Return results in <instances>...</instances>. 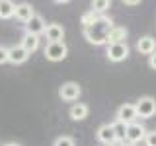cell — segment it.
<instances>
[{"instance_id":"cell-25","label":"cell","mask_w":156,"mask_h":146,"mask_svg":"<svg viewBox=\"0 0 156 146\" xmlns=\"http://www.w3.org/2000/svg\"><path fill=\"white\" fill-rule=\"evenodd\" d=\"M123 4L125 6H139L140 0H123Z\"/></svg>"},{"instance_id":"cell-4","label":"cell","mask_w":156,"mask_h":146,"mask_svg":"<svg viewBox=\"0 0 156 146\" xmlns=\"http://www.w3.org/2000/svg\"><path fill=\"white\" fill-rule=\"evenodd\" d=\"M146 127L143 123H139V121H135V123H131V125H127V142L129 144H133L136 146L139 142H143L144 140V136H146Z\"/></svg>"},{"instance_id":"cell-19","label":"cell","mask_w":156,"mask_h":146,"mask_svg":"<svg viewBox=\"0 0 156 146\" xmlns=\"http://www.w3.org/2000/svg\"><path fill=\"white\" fill-rule=\"evenodd\" d=\"M90 6H92L90 8L92 12H96V14H100V16H101V12H105L107 8H111V2H109V0H94Z\"/></svg>"},{"instance_id":"cell-7","label":"cell","mask_w":156,"mask_h":146,"mask_svg":"<svg viewBox=\"0 0 156 146\" xmlns=\"http://www.w3.org/2000/svg\"><path fill=\"white\" fill-rule=\"evenodd\" d=\"M117 121H121V123H125V125H131V123H135L136 121V109H135V103H123V105H119V109H117Z\"/></svg>"},{"instance_id":"cell-15","label":"cell","mask_w":156,"mask_h":146,"mask_svg":"<svg viewBox=\"0 0 156 146\" xmlns=\"http://www.w3.org/2000/svg\"><path fill=\"white\" fill-rule=\"evenodd\" d=\"M20 45H22L26 51L31 55V53H35L37 49H39V37L35 35H29V33H26V35L22 37V41H20Z\"/></svg>"},{"instance_id":"cell-28","label":"cell","mask_w":156,"mask_h":146,"mask_svg":"<svg viewBox=\"0 0 156 146\" xmlns=\"http://www.w3.org/2000/svg\"><path fill=\"white\" fill-rule=\"evenodd\" d=\"M127 146H133V144H127Z\"/></svg>"},{"instance_id":"cell-6","label":"cell","mask_w":156,"mask_h":146,"mask_svg":"<svg viewBox=\"0 0 156 146\" xmlns=\"http://www.w3.org/2000/svg\"><path fill=\"white\" fill-rule=\"evenodd\" d=\"M105 57L109 58L111 62H121L129 57V47L127 43H119V45H107L105 49Z\"/></svg>"},{"instance_id":"cell-8","label":"cell","mask_w":156,"mask_h":146,"mask_svg":"<svg viewBox=\"0 0 156 146\" xmlns=\"http://www.w3.org/2000/svg\"><path fill=\"white\" fill-rule=\"evenodd\" d=\"M45 29H47V23H45V19L39 16V14H35V16L26 23V33L35 35V37H39L41 33H45Z\"/></svg>"},{"instance_id":"cell-26","label":"cell","mask_w":156,"mask_h":146,"mask_svg":"<svg viewBox=\"0 0 156 146\" xmlns=\"http://www.w3.org/2000/svg\"><path fill=\"white\" fill-rule=\"evenodd\" d=\"M4 146H22V144H18V142H8V144H4Z\"/></svg>"},{"instance_id":"cell-21","label":"cell","mask_w":156,"mask_h":146,"mask_svg":"<svg viewBox=\"0 0 156 146\" xmlns=\"http://www.w3.org/2000/svg\"><path fill=\"white\" fill-rule=\"evenodd\" d=\"M53 146H74V140H72L70 136H58Z\"/></svg>"},{"instance_id":"cell-27","label":"cell","mask_w":156,"mask_h":146,"mask_svg":"<svg viewBox=\"0 0 156 146\" xmlns=\"http://www.w3.org/2000/svg\"><path fill=\"white\" fill-rule=\"evenodd\" d=\"M113 146H121V144H113Z\"/></svg>"},{"instance_id":"cell-11","label":"cell","mask_w":156,"mask_h":146,"mask_svg":"<svg viewBox=\"0 0 156 146\" xmlns=\"http://www.w3.org/2000/svg\"><path fill=\"white\" fill-rule=\"evenodd\" d=\"M14 16H16L22 23H27L29 19L35 16V10H33L31 4L22 2V4H16V14H14Z\"/></svg>"},{"instance_id":"cell-3","label":"cell","mask_w":156,"mask_h":146,"mask_svg":"<svg viewBox=\"0 0 156 146\" xmlns=\"http://www.w3.org/2000/svg\"><path fill=\"white\" fill-rule=\"evenodd\" d=\"M43 55H45V58L51 61V62H61V61H65L66 55H68V47L65 45V41L47 43L45 49H43Z\"/></svg>"},{"instance_id":"cell-2","label":"cell","mask_w":156,"mask_h":146,"mask_svg":"<svg viewBox=\"0 0 156 146\" xmlns=\"http://www.w3.org/2000/svg\"><path fill=\"white\" fill-rule=\"evenodd\" d=\"M135 109H136V115L140 119H152L156 115V99L152 96H143L136 99Z\"/></svg>"},{"instance_id":"cell-5","label":"cell","mask_w":156,"mask_h":146,"mask_svg":"<svg viewBox=\"0 0 156 146\" xmlns=\"http://www.w3.org/2000/svg\"><path fill=\"white\" fill-rule=\"evenodd\" d=\"M82 94V88L76 84V82H65L61 88H58V97L62 101H76Z\"/></svg>"},{"instance_id":"cell-16","label":"cell","mask_w":156,"mask_h":146,"mask_svg":"<svg viewBox=\"0 0 156 146\" xmlns=\"http://www.w3.org/2000/svg\"><path fill=\"white\" fill-rule=\"evenodd\" d=\"M88 105L86 103H74L70 107V111H68V113H70V119L72 121H82V119H86L88 117Z\"/></svg>"},{"instance_id":"cell-24","label":"cell","mask_w":156,"mask_h":146,"mask_svg":"<svg viewBox=\"0 0 156 146\" xmlns=\"http://www.w3.org/2000/svg\"><path fill=\"white\" fill-rule=\"evenodd\" d=\"M148 66L152 68V70H156V53H152V55L148 57Z\"/></svg>"},{"instance_id":"cell-1","label":"cell","mask_w":156,"mask_h":146,"mask_svg":"<svg viewBox=\"0 0 156 146\" xmlns=\"http://www.w3.org/2000/svg\"><path fill=\"white\" fill-rule=\"evenodd\" d=\"M115 27V23L111 22V18L107 16H100L92 26L84 27V37L88 43L92 45H105L107 37H109V31Z\"/></svg>"},{"instance_id":"cell-22","label":"cell","mask_w":156,"mask_h":146,"mask_svg":"<svg viewBox=\"0 0 156 146\" xmlns=\"http://www.w3.org/2000/svg\"><path fill=\"white\" fill-rule=\"evenodd\" d=\"M8 61H10V47L0 45V64H4Z\"/></svg>"},{"instance_id":"cell-20","label":"cell","mask_w":156,"mask_h":146,"mask_svg":"<svg viewBox=\"0 0 156 146\" xmlns=\"http://www.w3.org/2000/svg\"><path fill=\"white\" fill-rule=\"evenodd\" d=\"M98 18H100V14H96V12H92V10H88V12H84V14H82V18H80V23H82L84 27H88V26H92V23H94Z\"/></svg>"},{"instance_id":"cell-10","label":"cell","mask_w":156,"mask_h":146,"mask_svg":"<svg viewBox=\"0 0 156 146\" xmlns=\"http://www.w3.org/2000/svg\"><path fill=\"white\" fill-rule=\"evenodd\" d=\"M45 35L49 39V43H58V41L65 39V27L61 23H47Z\"/></svg>"},{"instance_id":"cell-14","label":"cell","mask_w":156,"mask_h":146,"mask_svg":"<svg viewBox=\"0 0 156 146\" xmlns=\"http://www.w3.org/2000/svg\"><path fill=\"white\" fill-rule=\"evenodd\" d=\"M27 57H29V53L22 45H14V47H10V61L8 62H12V64H22V62L27 61Z\"/></svg>"},{"instance_id":"cell-23","label":"cell","mask_w":156,"mask_h":146,"mask_svg":"<svg viewBox=\"0 0 156 146\" xmlns=\"http://www.w3.org/2000/svg\"><path fill=\"white\" fill-rule=\"evenodd\" d=\"M144 144L146 146H156V130H148V133H146Z\"/></svg>"},{"instance_id":"cell-9","label":"cell","mask_w":156,"mask_h":146,"mask_svg":"<svg viewBox=\"0 0 156 146\" xmlns=\"http://www.w3.org/2000/svg\"><path fill=\"white\" fill-rule=\"evenodd\" d=\"M96 136H98V140H100L101 144H105V146L119 144L117 138H115V133H113V127H111V125H101L100 129H98Z\"/></svg>"},{"instance_id":"cell-17","label":"cell","mask_w":156,"mask_h":146,"mask_svg":"<svg viewBox=\"0 0 156 146\" xmlns=\"http://www.w3.org/2000/svg\"><path fill=\"white\" fill-rule=\"evenodd\" d=\"M16 14V4L10 0H0V19H10Z\"/></svg>"},{"instance_id":"cell-13","label":"cell","mask_w":156,"mask_h":146,"mask_svg":"<svg viewBox=\"0 0 156 146\" xmlns=\"http://www.w3.org/2000/svg\"><path fill=\"white\" fill-rule=\"evenodd\" d=\"M119 43H127V29L123 26H115L107 37V45H119Z\"/></svg>"},{"instance_id":"cell-18","label":"cell","mask_w":156,"mask_h":146,"mask_svg":"<svg viewBox=\"0 0 156 146\" xmlns=\"http://www.w3.org/2000/svg\"><path fill=\"white\" fill-rule=\"evenodd\" d=\"M111 127H113V133H115L117 142H119V144L125 142V138H127V125L115 119V123H111Z\"/></svg>"},{"instance_id":"cell-12","label":"cell","mask_w":156,"mask_h":146,"mask_svg":"<svg viewBox=\"0 0 156 146\" xmlns=\"http://www.w3.org/2000/svg\"><path fill=\"white\" fill-rule=\"evenodd\" d=\"M136 49H139L140 55H152V53H156V41L150 35H144L140 37L139 41H136Z\"/></svg>"}]
</instances>
